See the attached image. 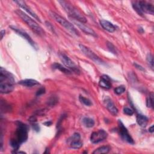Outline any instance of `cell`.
I'll use <instances>...</instances> for the list:
<instances>
[{"label": "cell", "instance_id": "obj_1", "mask_svg": "<svg viewBox=\"0 0 154 154\" xmlns=\"http://www.w3.org/2000/svg\"><path fill=\"white\" fill-rule=\"evenodd\" d=\"M58 2L63 8L64 11L68 14L70 18L84 23L87 22V19L71 3L66 1H59Z\"/></svg>", "mask_w": 154, "mask_h": 154}, {"label": "cell", "instance_id": "obj_2", "mask_svg": "<svg viewBox=\"0 0 154 154\" xmlns=\"http://www.w3.org/2000/svg\"><path fill=\"white\" fill-rule=\"evenodd\" d=\"M15 12L35 34L40 36H43L45 34V32L42 28L24 12L20 10H17Z\"/></svg>", "mask_w": 154, "mask_h": 154}, {"label": "cell", "instance_id": "obj_3", "mask_svg": "<svg viewBox=\"0 0 154 154\" xmlns=\"http://www.w3.org/2000/svg\"><path fill=\"white\" fill-rule=\"evenodd\" d=\"M16 129L14 133V138L13 139L20 145L28 139V126L26 124L19 120L16 122Z\"/></svg>", "mask_w": 154, "mask_h": 154}, {"label": "cell", "instance_id": "obj_4", "mask_svg": "<svg viewBox=\"0 0 154 154\" xmlns=\"http://www.w3.org/2000/svg\"><path fill=\"white\" fill-rule=\"evenodd\" d=\"M50 16L54 19L55 21H57L58 23H59L61 26L64 27L67 30H68L70 33L72 34H74L75 35L79 36V33L78 31L76 29V28L73 26L72 23L69 22L68 20L65 19L64 17L60 16L58 14L51 11L49 12Z\"/></svg>", "mask_w": 154, "mask_h": 154}, {"label": "cell", "instance_id": "obj_5", "mask_svg": "<svg viewBox=\"0 0 154 154\" xmlns=\"http://www.w3.org/2000/svg\"><path fill=\"white\" fill-rule=\"evenodd\" d=\"M58 56L60 59L61 60L63 64L65 66L66 68L70 70L72 72H73L76 74H79L80 70L76 66V65L74 63V62L65 54L64 53H59Z\"/></svg>", "mask_w": 154, "mask_h": 154}, {"label": "cell", "instance_id": "obj_6", "mask_svg": "<svg viewBox=\"0 0 154 154\" xmlns=\"http://www.w3.org/2000/svg\"><path fill=\"white\" fill-rule=\"evenodd\" d=\"M79 47L81 49V51L83 52V54L87 56L88 58L91 59L92 61H93L95 63L98 64H103V61L93 51H91L89 48L85 46L84 45H79Z\"/></svg>", "mask_w": 154, "mask_h": 154}, {"label": "cell", "instance_id": "obj_7", "mask_svg": "<svg viewBox=\"0 0 154 154\" xmlns=\"http://www.w3.org/2000/svg\"><path fill=\"white\" fill-rule=\"evenodd\" d=\"M14 83L15 79L13 74L1 67L0 69V84H10L14 85Z\"/></svg>", "mask_w": 154, "mask_h": 154}, {"label": "cell", "instance_id": "obj_8", "mask_svg": "<svg viewBox=\"0 0 154 154\" xmlns=\"http://www.w3.org/2000/svg\"><path fill=\"white\" fill-rule=\"evenodd\" d=\"M118 124H119V132H120L122 138L126 142H127L129 144H134V141L133 140L132 138L129 134L128 131L127 130L126 128L124 126L123 123H122V122L120 120H119Z\"/></svg>", "mask_w": 154, "mask_h": 154}, {"label": "cell", "instance_id": "obj_9", "mask_svg": "<svg viewBox=\"0 0 154 154\" xmlns=\"http://www.w3.org/2000/svg\"><path fill=\"white\" fill-rule=\"evenodd\" d=\"M107 132L103 129H100L97 132H94L91 134L90 141L93 144H97L106 138Z\"/></svg>", "mask_w": 154, "mask_h": 154}, {"label": "cell", "instance_id": "obj_10", "mask_svg": "<svg viewBox=\"0 0 154 154\" xmlns=\"http://www.w3.org/2000/svg\"><path fill=\"white\" fill-rule=\"evenodd\" d=\"M10 28L11 29H13V31H14L17 34L20 35L22 37H23V38H25L28 43L29 44L32 46L34 49H37V46H36V45L35 43V42L32 40V39L31 38V37L27 34L26 32H25V31L22 30V29L19 28H17L15 26H10Z\"/></svg>", "mask_w": 154, "mask_h": 154}, {"label": "cell", "instance_id": "obj_11", "mask_svg": "<svg viewBox=\"0 0 154 154\" xmlns=\"http://www.w3.org/2000/svg\"><path fill=\"white\" fill-rule=\"evenodd\" d=\"M137 2L143 14L144 13H148L152 15L154 14V7L152 4L144 1H137Z\"/></svg>", "mask_w": 154, "mask_h": 154}, {"label": "cell", "instance_id": "obj_12", "mask_svg": "<svg viewBox=\"0 0 154 154\" xmlns=\"http://www.w3.org/2000/svg\"><path fill=\"white\" fill-rule=\"evenodd\" d=\"M70 19L72 20L73 22L75 24H76V25H77V26H78L79 29H81L84 32H85V33H86V34H90V35H93V36H94V37H96V36H97L96 32H95L91 28H90V27H88V26H87V25H85L84 23L80 22L77 21V20H75V19H72V18H70Z\"/></svg>", "mask_w": 154, "mask_h": 154}, {"label": "cell", "instance_id": "obj_13", "mask_svg": "<svg viewBox=\"0 0 154 154\" xmlns=\"http://www.w3.org/2000/svg\"><path fill=\"white\" fill-rule=\"evenodd\" d=\"M14 2L16 3L22 9H23L29 14H30L31 16H32L34 19H37L39 22H41V20H40V18L38 17V16L26 4L25 1H19H19H14Z\"/></svg>", "mask_w": 154, "mask_h": 154}, {"label": "cell", "instance_id": "obj_14", "mask_svg": "<svg viewBox=\"0 0 154 154\" xmlns=\"http://www.w3.org/2000/svg\"><path fill=\"white\" fill-rule=\"evenodd\" d=\"M104 103L106 108L108 110V111L112 114L113 116H116L118 114V109L115 106L114 103L112 101V100L109 97H106L104 99Z\"/></svg>", "mask_w": 154, "mask_h": 154}, {"label": "cell", "instance_id": "obj_15", "mask_svg": "<svg viewBox=\"0 0 154 154\" xmlns=\"http://www.w3.org/2000/svg\"><path fill=\"white\" fill-rule=\"evenodd\" d=\"M81 137L79 134L74 133L70 139V147L73 149H79L82 146V143L80 140Z\"/></svg>", "mask_w": 154, "mask_h": 154}, {"label": "cell", "instance_id": "obj_16", "mask_svg": "<svg viewBox=\"0 0 154 154\" xmlns=\"http://www.w3.org/2000/svg\"><path fill=\"white\" fill-rule=\"evenodd\" d=\"M99 84L100 87L103 88L105 89H109L111 87V79L110 78L106 75H103L101 76Z\"/></svg>", "mask_w": 154, "mask_h": 154}, {"label": "cell", "instance_id": "obj_17", "mask_svg": "<svg viewBox=\"0 0 154 154\" xmlns=\"http://www.w3.org/2000/svg\"><path fill=\"white\" fill-rule=\"evenodd\" d=\"M100 24L102 27L109 32H113L116 30V26L110 22L102 19L100 20Z\"/></svg>", "mask_w": 154, "mask_h": 154}, {"label": "cell", "instance_id": "obj_18", "mask_svg": "<svg viewBox=\"0 0 154 154\" xmlns=\"http://www.w3.org/2000/svg\"><path fill=\"white\" fill-rule=\"evenodd\" d=\"M19 84L25 86V87H34L35 86L39 84V82L35 80V79H23L21 80L19 82Z\"/></svg>", "mask_w": 154, "mask_h": 154}, {"label": "cell", "instance_id": "obj_19", "mask_svg": "<svg viewBox=\"0 0 154 154\" xmlns=\"http://www.w3.org/2000/svg\"><path fill=\"white\" fill-rule=\"evenodd\" d=\"M14 85L10 84H0V92L7 94L11 92L14 89Z\"/></svg>", "mask_w": 154, "mask_h": 154}, {"label": "cell", "instance_id": "obj_20", "mask_svg": "<svg viewBox=\"0 0 154 154\" xmlns=\"http://www.w3.org/2000/svg\"><path fill=\"white\" fill-rule=\"evenodd\" d=\"M137 123L140 126L144 128L147 125L148 118L146 116L142 114H138L137 116Z\"/></svg>", "mask_w": 154, "mask_h": 154}, {"label": "cell", "instance_id": "obj_21", "mask_svg": "<svg viewBox=\"0 0 154 154\" xmlns=\"http://www.w3.org/2000/svg\"><path fill=\"white\" fill-rule=\"evenodd\" d=\"M52 68L54 69H58L61 72L66 74H70L72 73V72L70 70H69L67 68L63 66L61 64L57 63H55L52 64Z\"/></svg>", "mask_w": 154, "mask_h": 154}, {"label": "cell", "instance_id": "obj_22", "mask_svg": "<svg viewBox=\"0 0 154 154\" xmlns=\"http://www.w3.org/2000/svg\"><path fill=\"white\" fill-rule=\"evenodd\" d=\"M111 150V148L108 146H103L96 149L93 152V154H100V153H108Z\"/></svg>", "mask_w": 154, "mask_h": 154}, {"label": "cell", "instance_id": "obj_23", "mask_svg": "<svg viewBox=\"0 0 154 154\" xmlns=\"http://www.w3.org/2000/svg\"><path fill=\"white\" fill-rule=\"evenodd\" d=\"M84 125L87 128H91L94 125V121L93 119L90 117H84L82 119Z\"/></svg>", "mask_w": 154, "mask_h": 154}, {"label": "cell", "instance_id": "obj_24", "mask_svg": "<svg viewBox=\"0 0 154 154\" xmlns=\"http://www.w3.org/2000/svg\"><path fill=\"white\" fill-rule=\"evenodd\" d=\"M153 93L152 92L149 94V96L146 100V105L148 108H153Z\"/></svg>", "mask_w": 154, "mask_h": 154}, {"label": "cell", "instance_id": "obj_25", "mask_svg": "<svg viewBox=\"0 0 154 154\" xmlns=\"http://www.w3.org/2000/svg\"><path fill=\"white\" fill-rule=\"evenodd\" d=\"M79 99L80 102L81 103H84L85 105L90 106H91L92 105V102H91V101L90 99H88V98H86V97H84L80 95L79 97Z\"/></svg>", "mask_w": 154, "mask_h": 154}, {"label": "cell", "instance_id": "obj_26", "mask_svg": "<svg viewBox=\"0 0 154 154\" xmlns=\"http://www.w3.org/2000/svg\"><path fill=\"white\" fill-rule=\"evenodd\" d=\"M58 101V99L56 96H52L48 100V105H49L51 106H53L57 103Z\"/></svg>", "mask_w": 154, "mask_h": 154}, {"label": "cell", "instance_id": "obj_27", "mask_svg": "<svg viewBox=\"0 0 154 154\" xmlns=\"http://www.w3.org/2000/svg\"><path fill=\"white\" fill-rule=\"evenodd\" d=\"M146 60L149 66H150L151 69L153 70V55L150 53L147 54L146 56Z\"/></svg>", "mask_w": 154, "mask_h": 154}, {"label": "cell", "instance_id": "obj_28", "mask_svg": "<svg viewBox=\"0 0 154 154\" xmlns=\"http://www.w3.org/2000/svg\"><path fill=\"white\" fill-rule=\"evenodd\" d=\"M125 90H126L125 87L124 85H120V86L116 87L114 89V92L116 94L120 95V94H122V93H123L125 91Z\"/></svg>", "mask_w": 154, "mask_h": 154}, {"label": "cell", "instance_id": "obj_29", "mask_svg": "<svg viewBox=\"0 0 154 154\" xmlns=\"http://www.w3.org/2000/svg\"><path fill=\"white\" fill-rule=\"evenodd\" d=\"M132 7H133V8L134 9V10H135L139 15H140V16H143V13L142 11H141V10H140V7H139V6H138V5L137 1L132 2Z\"/></svg>", "mask_w": 154, "mask_h": 154}, {"label": "cell", "instance_id": "obj_30", "mask_svg": "<svg viewBox=\"0 0 154 154\" xmlns=\"http://www.w3.org/2000/svg\"><path fill=\"white\" fill-rule=\"evenodd\" d=\"M107 47H108V49H109V51L112 53L114 55H116L117 54V51H116V48L114 47V46L110 42H108L107 43Z\"/></svg>", "mask_w": 154, "mask_h": 154}, {"label": "cell", "instance_id": "obj_31", "mask_svg": "<svg viewBox=\"0 0 154 154\" xmlns=\"http://www.w3.org/2000/svg\"><path fill=\"white\" fill-rule=\"evenodd\" d=\"M123 112H124V114H125L128 116H132L134 114V111L132 109L128 108V107L124 108Z\"/></svg>", "mask_w": 154, "mask_h": 154}, {"label": "cell", "instance_id": "obj_32", "mask_svg": "<svg viewBox=\"0 0 154 154\" xmlns=\"http://www.w3.org/2000/svg\"><path fill=\"white\" fill-rule=\"evenodd\" d=\"M45 93V88L44 87H41L37 91V93H36V96H39L43 94H44Z\"/></svg>", "mask_w": 154, "mask_h": 154}, {"label": "cell", "instance_id": "obj_33", "mask_svg": "<svg viewBox=\"0 0 154 154\" xmlns=\"http://www.w3.org/2000/svg\"><path fill=\"white\" fill-rule=\"evenodd\" d=\"M32 127L34 131H35L36 132H38L40 131V126H38V125L37 123H36V122L32 123Z\"/></svg>", "mask_w": 154, "mask_h": 154}, {"label": "cell", "instance_id": "obj_34", "mask_svg": "<svg viewBox=\"0 0 154 154\" xmlns=\"http://www.w3.org/2000/svg\"><path fill=\"white\" fill-rule=\"evenodd\" d=\"M46 26L54 33H55V31H54V27L53 26L51 25V23H50L49 22H46Z\"/></svg>", "mask_w": 154, "mask_h": 154}, {"label": "cell", "instance_id": "obj_35", "mask_svg": "<svg viewBox=\"0 0 154 154\" xmlns=\"http://www.w3.org/2000/svg\"><path fill=\"white\" fill-rule=\"evenodd\" d=\"M134 66L137 69H138V70H141V71H144V70H145V69H144L141 66L139 65V64H137V63H134Z\"/></svg>", "mask_w": 154, "mask_h": 154}, {"label": "cell", "instance_id": "obj_36", "mask_svg": "<svg viewBox=\"0 0 154 154\" xmlns=\"http://www.w3.org/2000/svg\"><path fill=\"white\" fill-rule=\"evenodd\" d=\"M43 124H44L45 126H51V125H52V122H51V121H47V122H45Z\"/></svg>", "mask_w": 154, "mask_h": 154}, {"label": "cell", "instance_id": "obj_37", "mask_svg": "<svg viewBox=\"0 0 154 154\" xmlns=\"http://www.w3.org/2000/svg\"><path fill=\"white\" fill-rule=\"evenodd\" d=\"M5 30H1V39L2 40V38H3V37H4V35H5Z\"/></svg>", "mask_w": 154, "mask_h": 154}, {"label": "cell", "instance_id": "obj_38", "mask_svg": "<svg viewBox=\"0 0 154 154\" xmlns=\"http://www.w3.org/2000/svg\"><path fill=\"white\" fill-rule=\"evenodd\" d=\"M149 131L150 132H151V133L153 132V125H152L151 127H150V128H149Z\"/></svg>", "mask_w": 154, "mask_h": 154}]
</instances>
